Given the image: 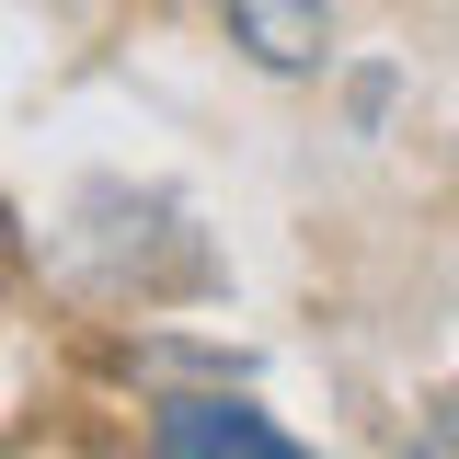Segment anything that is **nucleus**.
<instances>
[{
  "label": "nucleus",
  "mask_w": 459,
  "mask_h": 459,
  "mask_svg": "<svg viewBox=\"0 0 459 459\" xmlns=\"http://www.w3.org/2000/svg\"><path fill=\"white\" fill-rule=\"evenodd\" d=\"M150 459H310V448L287 437L276 413L207 391V402H161V413H150Z\"/></svg>",
  "instance_id": "nucleus-1"
},
{
  "label": "nucleus",
  "mask_w": 459,
  "mask_h": 459,
  "mask_svg": "<svg viewBox=\"0 0 459 459\" xmlns=\"http://www.w3.org/2000/svg\"><path fill=\"white\" fill-rule=\"evenodd\" d=\"M219 23H230V47L253 69H276V81H310L333 57V12L322 0H219Z\"/></svg>",
  "instance_id": "nucleus-2"
},
{
  "label": "nucleus",
  "mask_w": 459,
  "mask_h": 459,
  "mask_svg": "<svg viewBox=\"0 0 459 459\" xmlns=\"http://www.w3.org/2000/svg\"><path fill=\"white\" fill-rule=\"evenodd\" d=\"M402 459H459V413H425V425H413V448Z\"/></svg>",
  "instance_id": "nucleus-3"
}]
</instances>
